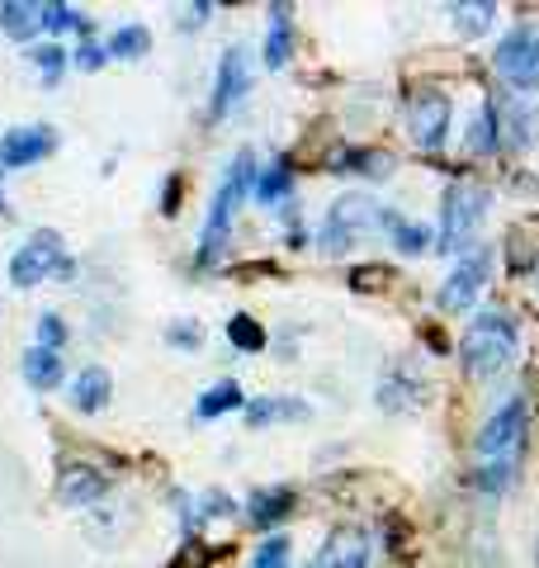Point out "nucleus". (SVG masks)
Here are the masks:
<instances>
[{
    "label": "nucleus",
    "instance_id": "obj_1",
    "mask_svg": "<svg viewBox=\"0 0 539 568\" xmlns=\"http://www.w3.org/2000/svg\"><path fill=\"white\" fill-rule=\"evenodd\" d=\"M525 431H530V398L525 393H511L506 403L478 426V441H473V450H478V474H473L478 493L502 498L506 488L516 483Z\"/></svg>",
    "mask_w": 539,
    "mask_h": 568
},
{
    "label": "nucleus",
    "instance_id": "obj_2",
    "mask_svg": "<svg viewBox=\"0 0 539 568\" xmlns=\"http://www.w3.org/2000/svg\"><path fill=\"white\" fill-rule=\"evenodd\" d=\"M516 346H521V322L502 313V308H483V313L469 322L464 341H459V365H464L469 379L488 384L516 365Z\"/></svg>",
    "mask_w": 539,
    "mask_h": 568
},
{
    "label": "nucleus",
    "instance_id": "obj_3",
    "mask_svg": "<svg viewBox=\"0 0 539 568\" xmlns=\"http://www.w3.org/2000/svg\"><path fill=\"white\" fill-rule=\"evenodd\" d=\"M256 190V157L252 152H236V157L228 162V171H222L218 190H214V204H208V218H204V232H200V266H218L222 247H228L232 237V218L236 209H242V199Z\"/></svg>",
    "mask_w": 539,
    "mask_h": 568
},
{
    "label": "nucleus",
    "instance_id": "obj_4",
    "mask_svg": "<svg viewBox=\"0 0 539 568\" xmlns=\"http://www.w3.org/2000/svg\"><path fill=\"white\" fill-rule=\"evenodd\" d=\"M492 209V190L478 185V180H450L440 195V237H436V251L440 256H469L478 247V228Z\"/></svg>",
    "mask_w": 539,
    "mask_h": 568
},
{
    "label": "nucleus",
    "instance_id": "obj_5",
    "mask_svg": "<svg viewBox=\"0 0 539 568\" xmlns=\"http://www.w3.org/2000/svg\"><path fill=\"white\" fill-rule=\"evenodd\" d=\"M393 209L374 204L370 195H341L332 209L322 218V232H318V247L322 256H346L360 237H374L378 228H393Z\"/></svg>",
    "mask_w": 539,
    "mask_h": 568
},
{
    "label": "nucleus",
    "instance_id": "obj_6",
    "mask_svg": "<svg viewBox=\"0 0 539 568\" xmlns=\"http://www.w3.org/2000/svg\"><path fill=\"white\" fill-rule=\"evenodd\" d=\"M492 72L502 76L506 90L530 95L539 90V24H516L492 53Z\"/></svg>",
    "mask_w": 539,
    "mask_h": 568
},
{
    "label": "nucleus",
    "instance_id": "obj_7",
    "mask_svg": "<svg viewBox=\"0 0 539 568\" xmlns=\"http://www.w3.org/2000/svg\"><path fill=\"white\" fill-rule=\"evenodd\" d=\"M450 124H454V100L445 90H412L407 95V138L422 152H440L450 142Z\"/></svg>",
    "mask_w": 539,
    "mask_h": 568
},
{
    "label": "nucleus",
    "instance_id": "obj_8",
    "mask_svg": "<svg viewBox=\"0 0 539 568\" xmlns=\"http://www.w3.org/2000/svg\"><path fill=\"white\" fill-rule=\"evenodd\" d=\"M492 261H497V247H473L469 256H459L454 270L445 275V284L436 289L440 313H464V308L478 304L483 284H488V275H492Z\"/></svg>",
    "mask_w": 539,
    "mask_h": 568
},
{
    "label": "nucleus",
    "instance_id": "obj_9",
    "mask_svg": "<svg viewBox=\"0 0 539 568\" xmlns=\"http://www.w3.org/2000/svg\"><path fill=\"white\" fill-rule=\"evenodd\" d=\"M52 270H57V275H72V261H67V251H62L57 232L43 228L15 251V261H10V284H15V289H34V284H43Z\"/></svg>",
    "mask_w": 539,
    "mask_h": 568
},
{
    "label": "nucleus",
    "instance_id": "obj_10",
    "mask_svg": "<svg viewBox=\"0 0 539 568\" xmlns=\"http://www.w3.org/2000/svg\"><path fill=\"white\" fill-rule=\"evenodd\" d=\"M252 90V62H246L242 48H228V53L218 57V76H214V105H208V114L214 119H222V114H232L236 105H242V95Z\"/></svg>",
    "mask_w": 539,
    "mask_h": 568
},
{
    "label": "nucleus",
    "instance_id": "obj_11",
    "mask_svg": "<svg viewBox=\"0 0 539 568\" xmlns=\"http://www.w3.org/2000/svg\"><path fill=\"white\" fill-rule=\"evenodd\" d=\"M52 147H57V133L43 124L34 128H10L5 138H0V171H20V166H34L52 157Z\"/></svg>",
    "mask_w": 539,
    "mask_h": 568
},
{
    "label": "nucleus",
    "instance_id": "obj_12",
    "mask_svg": "<svg viewBox=\"0 0 539 568\" xmlns=\"http://www.w3.org/2000/svg\"><path fill=\"white\" fill-rule=\"evenodd\" d=\"M374 559V540L364 526H336L332 535L322 540L318 568H370Z\"/></svg>",
    "mask_w": 539,
    "mask_h": 568
},
{
    "label": "nucleus",
    "instance_id": "obj_13",
    "mask_svg": "<svg viewBox=\"0 0 539 568\" xmlns=\"http://www.w3.org/2000/svg\"><path fill=\"white\" fill-rule=\"evenodd\" d=\"M502 147V109H497L492 95H483V105L473 109V119L464 128V152L469 157H492Z\"/></svg>",
    "mask_w": 539,
    "mask_h": 568
},
{
    "label": "nucleus",
    "instance_id": "obj_14",
    "mask_svg": "<svg viewBox=\"0 0 539 568\" xmlns=\"http://www.w3.org/2000/svg\"><path fill=\"white\" fill-rule=\"evenodd\" d=\"M246 426L260 431V426H274V422H308L312 408L304 398H288V393H266V398H246Z\"/></svg>",
    "mask_w": 539,
    "mask_h": 568
},
{
    "label": "nucleus",
    "instance_id": "obj_15",
    "mask_svg": "<svg viewBox=\"0 0 539 568\" xmlns=\"http://www.w3.org/2000/svg\"><path fill=\"white\" fill-rule=\"evenodd\" d=\"M393 152L384 147H341L332 157V176H370V180H388L393 176Z\"/></svg>",
    "mask_w": 539,
    "mask_h": 568
},
{
    "label": "nucleus",
    "instance_id": "obj_16",
    "mask_svg": "<svg viewBox=\"0 0 539 568\" xmlns=\"http://www.w3.org/2000/svg\"><path fill=\"white\" fill-rule=\"evenodd\" d=\"M294 502H298L294 488H280V483H274V488H256V493L246 498V521H252L256 531H274V526L294 512Z\"/></svg>",
    "mask_w": 539,
    "mask_h": 568
},
{
    "label": "nucleus",
    "instance_id": "obj_17",
    "mask_svg": "<svg viewBox=\"0 0 539 568\" xmlns=\"http://www.w3.org/2000/svg\"><path fill=\"white\" fill-rule=\"evenodd\" d=\"M294 57V10L288 5H270V29H266V67H288Z\"/></svg>",
    "mask_w": 539,
    "mask_h": 568
},
{
    "label": "nucleus",
    "instance_id": "obj_18",
    "mask_svg": "<svg viewBox=\"0 0 539 568\" xmlns=\"http://www.w3.org/2000/svg\"><path fill=\"white\" fill-rule=\"evenodd\" d=\"M20 370H24V379H29V389H38V393H52L62 384V374H67L62 356L57 351H43V346H29L24 360H20Z\"/></svg>",
    "mask_w": 539,
    "mask_h": 568
},
{
    "label": "nucleus",
    "instance_id": "obj_19",
    "mask_svg": "<svg viewBox=\"0 0 539 568\" xmlns=\"http://www.w3.org/2000/svg\"><path fill=\"white\" fill-rule=\"evenodd\" d=\"M110 370L104 365H86L81 374L72 379V408L76 412H100L104 403H110Z\"/></svg>",
    "mask_w": 539,
    "mask_h": 568
},
{
    "label": "nucleus",
    "instance_id": "obj_20",
    "mask_svg": "<svg viewBox=\"0 0 539 568\" xmlns=\"http://www.w3.org/2000/svg\"><path fill=\"white\" fill-rule=\"evenodd\" d=\"M422 379H416V374H407L402 365H393L388 370V379L378 384V408L384 412H402V408H416L422 403Z\"/></svg>",
    "mask_w": 539,
    "mask_h": 568
},
{
    "label": "nucleus",
    "instance_id": "obj_21",
    "mask_svg": "<svg viewBox=\"0 0 539 568\" xmlns=\"http://www.w3.org/2000/svg\"><path fill=\"white\" fill-rule=\"evenodd\" d=\"M0 29H5V38H15V43H29L43 29V5H34V0H5L0 5Z\"/></svg>",
    "mask_w": 539,
    "mask_h": 568
},
{
    "label": "nucleus",
    "instance_id": "obj_22",
    "mask_svg": "<svg viewBox=\"0 0 539 568\" xmlns=\"http://www.w3.org/2000/svg\"><path fill=\"white\" fill-rule=\"evenodd\" d=\"M242 408H246L242 384H236V379H222V384H214V389L200 393V403H194V417H200V422H214V417H222V412H242Z\"/></svg>",
    "mask_w": 539,
    "mask_h": 568
},
{
    "label": "nucleus",
    "instance_id": "obj_23",
    "mask_svg": "<svg viewBox=\"0 0 539 568\" xmlns=\"http://www.w3.org/2000/svg\"><path fill=\"white\" fill-rule=\"evenodd\" d=\"M450 20H454V29L464 38H483L497 24V5H492V0H454Z\"/></svg>",
    "mask_w": 539,
    "mask_h": 568
},
{
    "label": "nucleus",
    "instance_id": "obj_24",
    "mask_svg": "<svg viewBox=\"0 0 539 568\" xmlns=\"http://www.w3.org/2000/svg\"><path fill=\"white\" fill-rule=\"evenodd\" d=\"M104 493V479L95 469H67L57 483V498L67 502V507H86V502H95Z\"/></svg>",
    "mask_w": 539,
    "mask_h": 568
},
{
    "label": "nucleus",
    "instance_id": "obj_25",
    "mask_svg": "<svg viewBox=\"0 0 539 568\" xmlns=\"http://www.w3.org/2000/svg\"><path fill=\"white\" fill-rule=\"evenodd\" d=\"M147 53H152V34L142 29V24H124V29L104 43V57H114V62H138Z\"/></svg>",
    "mask_w": 539,
    "mask_h": 568
},
{
    "label": "nucleus",
    "instance_id": "obj_26",
    "mask_svg": "<svg viewBox=\"0 0 539 568\" xmlns=\"http://www.w3.org/2000/svg\"><path fill=\"white\" fill-rule=\"evenodd\" d=\"M252 195H256L260 204H280V199L294 195V171H288L284 157L270 162L266 171H256V190H252Z\"/></svg>",
    "mask_w": 539,
    "mask_h": 568
},
{
    "label": "nucleus",
    "instance_id": "obj_27",
    "mask_svg": "<svg viewBox=\"0 0 539 568\" xmlns=\"http://www.w3.org/2000/svg\"><path fill=\"white\" fill-rule=\"evenodd\" d=\"M535 128H539V114H535V105H530V100H521V95H516V105H511V119L502 124L506 142H511L516 152H525V147L535 142Z\"/></svg>",
    "mask_w": 539,
    "mask_h": 568
},
{
    "label": "nucleus",
    "instance_id": "obj_28",
    "mask_svg": "<svg viewBox=\"0 0 539 568\" xmlns=\"http://www.w3.org/2000/svg\"><path fill=\"white\" fill-rule=\"evenodd\" d=\"M228 341L236 346V351H246V356H260V351H266V327H260L252 313H236L228 322Z\"/></svg>",
    "mask_w": 539,
    "mask_h": 568
},
{
    "label": "nucleus",
    "instance_id": "obj_29",
    "mask_svg": "<svg viewBox=\"0 0 539 568\" xmlns=\"http://www.w3.org/2000/svg\"><path fill=\"white\" fill-rule=\"evenodd\" d=\"M43 29H48L52 38L67 34V29H81V34L90 38V29H95V24H90L76 5H62V0H52V5H43Z\"/></svg>",
    "mask_w": 539,
    "mask_h": 568
},
{
    "label": "nucleus",
    "instance_id": "obj_30",
    "mask_svg": "<svg viewBox=\"0 0 539 568\" xmlns=\"http://www.w3.org/2000/svg\"><path fill=\"white\" fill-rule=\"evenodd\" d=\"M393 247H398L402 256H422L431 247V228L426 223H407V218H393Z\"/></svg>",
    "mask_w": 539,
    "mask_h": 568
},
{
    "label": "nucleus",
    "instance_id": "obj_31",
    "mask_svg": "<svg viewBox=\"0 0 539 568\" xmlns=\"http://www.w3.org/2000/svg\"><path fill=\"white\" fill-rule=\"evenodd\" d=\"M67 48H57V43H43V48H34V53H29V62H34V67H38V76H43V81L48 86H57L62 81V72H67Z\"/></svg>",
    "mask_w": 539,
    "mask_h": 568
},
{
    "label": "nucleus",
    "instance_id": "obj_32",
    "mask_svg": "<svg viewBox=\"0 0 539 568\" xmlns=\"http://www.w3.org/2000/svg\"><path fill=\"white\" fill-rule=\"evenodd\" d=\"M252 568H288V540L284 535L260 540L256 554H252Z\"/></svg>",
    "mask_w": 539,
    "mask_h": 568
},
{
    "label": "nucleus",
    "instance_id": "obj_33",
    "mask_svg": "<svg viewBox=\"0 0 539 568\" xmlns=\"http://www.w3.org/2000/svg\"><path fill=\"white\" fill-rule=\"evenodd\" d=\"M398 275H393L388 266H355L350 270V289H360V294H370V289H384V284H393Z\"/></svg>",
    "mask_w": 539,
    "mask_h": 568
},
{
    "label": "nucleus",
    "instance_id": "obj_34",
    "mask_svg": "<svg viewBox=\"0 0 539 568\" xmlns=\"http://www.w3.org/2000/svg\"><path fill=\"white\" fill-rule=\"evenodd\" d=\"M38 346H43V351H62V346H67V322L57 313L38 318Z\"/></svg>",
    "mask_w": 539,
    "mask_h": 568
},
{
    "label": "nucleus",
    "instance_id": "obj_35",
    "mask_svg": "<svg viewBox=\"0 0 539 568\" xmlns=\"http://www.w3.org/2000/svg\"><path fill=\"white\" fill-rule=\"evenodd\" d=\"M166 341L170 346H180V351H194V346H204V332H200V322H176V327H166Z\"/></svg>",
    "mask_w": 539,
    "mask_h": 568
},
{
    "label": "nucleus",
    "instance_id": "obj_36",
    "mask_svg": "<svg viewBox=\"0 0 539 568\" xmlns=\"http://www.w3.org/2000/svg\"><path fill=\"white\" fill-rule=\"evenodd\" d=\"M72 62H76V67H81V72H100L110 57H104V48H95V43H90V38H86V43L76 48V57H72Z\"/></svg>",
    "mask_w": 539,
    "mask_h": 568
},
{
    "label": "nucleus",
    "instance_id": "obj_37",
    "mask_svg": "<svg viewBox=\"0 0 539 568\" xmlns=\"http://www.w3.org/2000/svg\"><path fill=\"white\" fill-rule=\"evenodd\" d=\"M180 195H185V180L170 176V180H166V190H162V214H166V218H176V214H180Z\"/></svg>",
    "mask_w": 539,
    "mask_h": 568
},
{
    "label": "nucleus",
    "instance_id": "obj_38",
    "mask_svg": "<svg viewBox=\"0 0 539 568\" xmlns=\"http://www.w3.org/2000/svg\"><path fill=\"white\" fill-rule=\"evenodd\" d=\"M535 568H539V540H535Z\"/></svg>",
    "mask_w": 539,
    "mask_h": 568
},
{
    "label": "nucleus",
    "instance_id": "obj_39",
    "mask_svg": "<svg viewBox=\"0 0 539 568\" xmlns=\"http://www.w3.org/2000/svg\"><path fill=\"white\" fill-rule=\"evenodd\" d=\"M535 289H539V261H535Z\"/></svg>",
    "mask_w": 539,
    "mask_h": 568
}]
</instances>
